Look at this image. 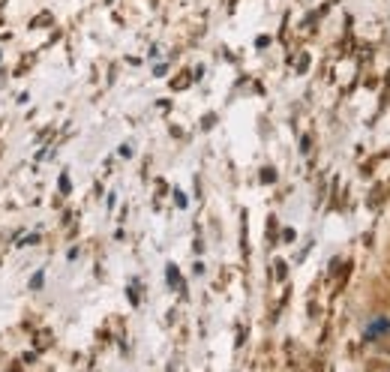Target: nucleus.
I'll return each mask as SVG.
<instances>
[{
  "label": "nucleus",
  "mask_w": 390,
  "mask_h": 372,
  "mask_svg": "<svg viewBox=\"0 0 390 372\" xmlns=\"http://www.w3.org/2000/svg\"><path fill=\"white\" fill-rule=\"evenodd\" d=\"M384 328H387L384 319H382V321H373V324H369V330H366V337L373 339V337H378V333H384Z\"/></svg>",
  "instance_id": "obj_1"
}]
</instances>
